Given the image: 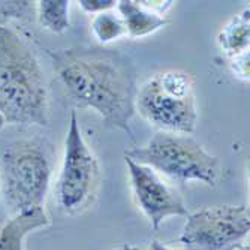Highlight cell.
<instances>
[{
	"label": "cell",
	"instance_id": "cell-18",
	"mask_svg": "<svg viewBox=\"0 0 250 250\" xmlns=\"http://www.w3.org/2000/svg\"><path fill=\"white\" fill-rule=\"evenodd\" d=\"M8 219H9V214H8V211H6V208L3 207V204L0 202V231H2L3 225L6 223Z\"/></svg>",
	"mask_w": 250,
	"mask_h": 250
},
{
	"label": "cell",
	"instance_id": "cell-13",
	"mask_svg": "<svg viewBox=\"0 0 250 250\" xmlns=\"http://www.w3.org/2000/svg\"><path fill=\"white\" fill-rule=\"evenodd\" d=\"M92 33L102 45H108L125 38L126 27L117 9L114 8L95 15L92 20Z\"/></svg>",
	"mask_w": 250,
	"mask_h": 250
},
{
	"label": "cell",
	"instance_id": "cell-7",
	"mask_svg": "<svg viewBox=\"0 0 250 250\" xmlns=\"http://www.w3.org/2000/svg\"><path fill=\"white\" fill-rule=\"evenodd\" d=\"M250 231L247 206H214L189 213L180 243L185 250H238Z\"/></svg>",
	"mask_w": 250,
	"mask_h": 250
},
{
	"label": "cell",
	"instance_id": "cell-4",
	"mask_svg": "<svg viewBox=\"0 0 250 250\" xmlns=\"http://www.w3.org/2000/svg\"><path fill=\"white\" fill-rule=\"evenodd\" d=\"M133 162L178 181H199L214 188L220 177V162L190 135L156 132L144 146L125 151Z\"/></svg>",
	"mask_w": 250,
	"mask_h": 250
},
{
	"label": "cell",
	"instance_id": "cell-1",
	"mask_svg": "<svg viewBox=\"0 0 250 250\" xmlns=\"http://www.w3.org/2000/svg\"><path fill=\"white\" fill-rule=\"evenodd\" d=\"M56 72L77 108L93 109L109 129L133 140L130 120L138 92L133 63L114 50L71 48L54 54Z\"/></svg>",
	"mask_w": 250,
	"mask_h": 250
},
{
	"label": "cell",
	"instance_id": "cell-8",
	"mask_svg": "<svg viewBox=\"0 0 250 250\" xmlns=\"http://www.w3.org/2000/svg\"><path fill=\"white\" fill-rule=\"evenodd\" d=\"M133 196L140 210L148 219L150 226L157 231L169 217H188L189 211L178 190L168 185L154 169L136 164L125 156Z\"/></svg>",
	"mask_w": 250,
	"mask_h": 250
},
{
	"label": "cell",
	"instance_id": "cell-14",
	"mask_svg": "<svg viewBox=\"0 0 250 250\" xmlns=\"http://www.w3.org/2000/svg\"><path fill=\"white\" fill-rule=\"evenodd\" d=\"M36 17L35 2H0V24L9 20H24Z\"/></svg>",
	"mask_w": 250,
	"mask_h": 250
},
{
	"label": "cell",
	"instance_id": "cell-17",
	"mask_svg": "<svg viewBox=\"0 0 250 250\" xmlns=\"http://www.w3.org/2000/svg\"><path fill=\"white\" fill-rule=\"evenodd\" d=\"M148 250H175V249H172V247H169V246H167V244H164L161 241H157V240H153L150 243Z\"/></svg>",
	"mask_w": 250,
	"mask_h": 250
},
{
	"label": "cell",
	"instance_id": "cell-11",
	"mask_svg": "<svg viewBox=\"0 0 250 250\" xmlns=\"http://www.w3.org/2000/svg\"><path fill=\"white\" fill-rule=\"evenodd\" d=\"M250 11L249 6L232 15L217 33V45L226 57H234L249 51L250 43Z\"/></svg>",
	"mask_w": 250,
	"mask_h": 250
},
{
	"label": "cell",
	"instance_id": "cell-15",
	"mask_svg": "<svg viewBox=\"0 0 250 250\" xmlns=\"http://www.w3.org/2000/svg\"><path fill=\"white\" fill-rule=\"evenodd\" d=\"M229 71L232 75L241 81H249V74H250V66H249V51H244L238 56L229 57L228 59Z\"/></svg>",
	"mask_w": 250,
	"mask_h": 250
},
{
	"label": "cell",
	"instance_id": "cell-19",
	"mask_svg": "<svg viewBox=\"0 0 250 250\" xmlns=\"http://www.w3.org/2000/svg\"><path fill=\"white\" fill-rule=\"evenodd\" d=\"M116 250H141L140 247H136V246H132V244H123V246H120L119 249H116Z\"/></svg>",
	"mask_w": 250,
	"mask_h": 250
},
{
	"label": "cell",
	"instance_id": "cell-5",
	"mask_svg": "<svg viewBox=\"0 0 250 250\" xmlns=\"http://www.w3.org/2000/svg\"><path fill=\"white\" fill-rule=\"evenodd\" d=\"M135 111L162 132L192 135L198 125L195 81L183 69L151 75L138 87Z\"/></svg>",
	"mask_w": 250,
	"mask_h": 250
},
{
	"label": "cell",
	"instance_id": "cell-9",
	"mask_svg": "<svg viewBox=\"0 0 250 250\" xmlns=\"http://www.w3.org/2000/svg\"><path fill=\"white\" fill-rule=\"evenodd\" d=\"M174 2H136V0H120L117 2V12L120 14L126 36L132 39L146 38L165 27L169 20L165 11Z\"/></svg>",
	"mask_w": 250,
	"mask_h": 250
},
{
	"label": "cell",
	"instance_id": "cell-21",
	"mask_svg": "<svg viewBox=\"0 0 250 250\" xmlns=\"http://www.w3.org/2000/svg\"><path fill=\"white\" fill-rule=\"evenodd\" d=\"M238 250H250V247H249V243H246V244H244L243 247H240Z\"/></svg>",
	"mask_w": 250,
	"mask_h": 250
},
{
	"label": "cell",
	"instance_id": "cell-6",
	"mask_svg": "<svg viewBox=\"0 0 250 250\" xmlns=\"http://www.w3.org/2000/svg\"><path fill=\"white\" fill-rule=\"evenodd\" d=\"M101 183L102 171L99 161L85 143L80 129L77 111L72 109L56 188L60 210L67 216L83 214L96 201Z\"/></svg>",
	"mask_w": 250,
	"mask_h": 250
},
{
	"label": "cell",
	"instance_id": "cell-3",
	"mask_svg": "<svg viewBox=\"0 0 250 250\" xmlns=\"http://www.w3.org/2000/svg\"><path fill=\"white\" fill-rule=\"evenodd\" d=\"M53 165L43 146L32 140L9 143L0 156V196L9 216L43 208Z\"/></svg>",
	"mask_w": 250,
	"mask_h": 250
},
{
	"label": "cell",
	"instance_id": "cell-12",
	"mask_svg": "<svg viewBox=\"0 0 250 250\" xmlns=\"http://www.w3.org/2000/svg\"><path fill=\"white\" fill-rule=\"evenodd\" d=\"M69 9L71 2L67 0H39L36 2V20L42 29L62 35L71 26Z\"/></svg>",
	"mask_w": 250,
	"mask_h": 250
},
{
	"label": "cell",
	"instance_id": "cell-10",
	"mask_svg": "<svg viewBox=\"0 0 250 250\" xmlns=\"http://www.w3.org/2000/svg\"><path fill=\"white\" fill-rule=\"evenodd\" d=\"M50 217L43 208L9 216L0 231V250H24L26 237L41 228H47Z\"/></svg>",
	"mask_w": 250,
	"mask_h": 250
},
{
	"label": "cell",
	"instance_id": "cell-2",
	"mask_svg": "<svg viewBox=\"0 0 250 250\" xmlns=\"http://www.w3.org/2000/svg\"><path fill=\"white\" fill-rule=\"evenodd\" d=\"M48 84L29 43L0 24V114L6 125L47 126Z\"/></svg>",
	"mask_w": 250,
	"mask_h": 250
},
{
	"label": "cell",
	"instance_id": "cell-20",
	"mask_svg": "<svg viewBox=\"0 0 250 250\" xmlns=\"http://www.w3.org/2000/svg\"><path fill=\"white\" fill-rule=\"evenodd\" d=\"M5 120H3V117H2V114H0V132H2L3 130V127H5Z\"/></svg>",
	"mask_w": 250,
	"mask_h": 250
},
{
	"label": "cell",
	"instance_id": "cell-16",
	"mask_svg": "<svg viewBox=\"0 0 250 250\" xmlns=\"http://www.w3.org/2000/svg\"><path fill=\"white\" fill-rule=\"evenodd\" d=\"M78 5L85 14H93V15L117 8L116 0H80Z\"/></svg>",
	"mask_w": 250,
	"mask_h": 250
}]
</instances>
